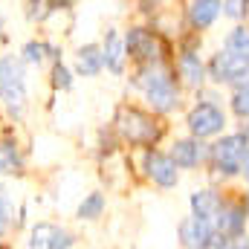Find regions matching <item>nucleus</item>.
I'll return each mask as SVG.
<instances>
[{"label":"nucleus","instance_id":"1","mask_svg":"<svg viewBox=\"0 0 249 249\" xmlns=\"http://www.w3.org/2000/svg\"><path fill=\"white\" fill-rule=\"evenodd\" d=\"M130 84L145 96L151 113L157 116H168L180 107V84H177V72L165 61L157 64H142L133 70Z\"/></svg>","mask_w":249,"mask_h":249},{"label":"nucleus","instance_id":"2","mask_svg":"<svg viewBox=\"0 0 249 249\" xmlns=\"http://www.w3.org/2000/svg\"><path fill=\"white\" fill-rule=\"evenodd\" d=\"M26 64L15 53L0 55V105L12 122H20L29 110V75Z\"/></svg>","mask_w":249,"mask_h":249},{"label":"nucleus","instance_id":"3","mask_svg":"<svg viewBox=\"0 0 249 249\" xmlns=\"http://www.w3.org/2000/svg\"><path fill=\"white\" fill-rule=\"evenodd\" d=\"M113 124H116V133L122 136L124 145H133V148H154L165 130L157 119V113H148L133 105H122L116 110Z\"/></svg>","mask_w":249,"mask_h":249},{"label":"nucleus","instance_id":"4","mask_svg":"<svg viewBox=\"0 0 249 249\" xmlns=\"http://www.w3.org/2000/svg\"><path fill=\"white\" fill-rule=\"evenodd\" d=\"M122 38H124L127 61H133L136 67L165 61V47H162V41H160L157 32H151V29H145V26H130Z\"/></svg>","mask_w":249,"mask_h":249},{"label":"nucleus","instance_id":"5","mask_svg":"<svg viewBox=\"0 0 249 249\" xmlns=\"http://www.w3.org/2000/svg\"><path fill=\"white\" fill-rule=\"evenodd\" d=\"M247 151H249V136L247 133H232V136H223L220 142H214L209 157H212V165H214L217 174L232 177V174L241 171Z\"/></svg>","mask_w":249,"mask_h":249},{"label":"nucleus","instance_id":"6","mask_svg":"<svg viewBox=\"0 0 249 249\" xmlns=\"http://www.w3.org/2000/svg\"><path fill=\"white\" fill-rule=\"evenodd\" d=\"M75 235L55 220H35L26 229V249H72Z\"/></svg>","mask_w":249,"mask_h":249},{"label":"nucleus","instance_id":"7","mask_svg":"<svg viewBox=\"0 0 249 249\" xmlns=\"http://www.w3.org/2000/svg\"><path fill=\"white\" fill-rule=\"evenodd\" d=\"M206 72L217 81V84H247L249 78V55H238V53H232V50H223V53H217L209 67H206Z\"/></svg>","mask_w":249,"mask_h":249},{"label":"nucleus","instance_id":"8","mask_svg":"<svg viewBox=\"0 0 249 249\" xmlns=\"http://www.w3.org/2000/svg\"><path fill=\"white\" fill-rule=\"evenodd\" d=\"M23 174H26V151L12 122L0 130V177H23Z\"/></svg>","mask_w":249,"mask_h":249},{"label":"nucleus","instance_id":"9","mask_svg":"<svg viewBox=\"0 0 249 249\" xmlns=\"http://www.w3.org/2000/svg\"><path fill=\"white\" fill-rule=\"evenodd\" d=\"M188 130H191V136L194 139H212V136H217L220 130H223V124H226V116H223V110L217 107V105H212V102H200V105H194L191 110H188Z\"/></svg>","mask_w":249,"mask_h":249},{"label":"nucleus","instance_id":"10","mask_svg":"<svg viewBox=\"0 0 249 249\" xmlns=\"http://www.w3.org/2000/svg\"><path fill=\"white\" fill-rule=\"evenodd\" d=\"M142 168H145V177L160 188H174L180 183V168L174 165V160L157 148H145L142 154Z\"/></svg>","mask_w":249,"mask_h":249},{"label":"nucleus","instance_id":"11","mask_svg":"<svg viewBox=\"0 0 249 249\" xmlns=\"http://www.w3.org/2000/svg\"><path fill=\"white\" fill-rule=\"evenodd\" d=\"M214 241V223L203 217H186L180 223V244L186 249H212Z\"/></svg>","mask_w":249,"mask_h":249},{"label":"nucleus","instance_id":"12","mask_svg":"<svg viewBox=\"0 0 249 249\" xmlns=\"http://www.w3.org/2000/svg\"><path fill=\"white\" fill-rule=\"evenodd\" d=\"M99 47H102V61H105V70H107V72H113V75H122L124 64H127V53H124V38L119 35V29H107Z\"/></svg>","mask_w":249,"mask_h":249},{"label":"nucleus","instance_id":"13","mask_svg":"<svg viewBox=\"0 0 249 249\" xmlns=\"http://www.w3.org/2000/svg\"><path fill=\"white\" fill-rule=\"evenodd\" d=\"M244 226H247V209H241L235 203H223V209L214 217V232L235 241V238L244 235Z\"/></svg>","mask_w":249,"mask_h":249},{"label":"nucleus","instance_id":"14","mask_svg":"<svg viewBox=\"0 0 249 249\" xmlns=\"http://www.w3.org/2000/svg\"><path fill=\"white\" fill-rule=\"evenodd\" d=\"M105 61H102V47L99 44H81L72 55V72L81 78H96L102 75Z\"/></svg>","mask_w":249,"mask_h":249},{"label":"nucleus","instance_id":"15","mask_svg":"<svg viewBox=\"0 0 249 249\" xmlns=\"http://www.w3.org/2000/svg\"><path fill=\"white\" fill-rule=\"evenodd\" d=\"M168 157L174 160V165H177V168H197V165L203 162L206 151H203L200 139H194V136H191V139H174V145H171Z\"/></svg>","mask_w":249,"mask_h":249},{"label":"nucleus","instance_id":"16","mask_svg":"<svg viewBox=\"0 0 249 249\" xmlns=\"http://www.w3.org/2000/svg\"><path fill=\"white\" fill-rule=\"evenodd\" d=\"M177 75H180V81L188 84V87H200L203 81H206V64L200 61V55L194 53V50H183L180 53V58H177V70H174Z\"/></svg>","mask_w":249,"mask_h":249},{"label":"nucleus","instance_id":"17","mask_svg":"<svg viewBox=\"0 0 249 249\" xmlns=\"http://www.w3.org/2000/svg\"><path fill=\"white\" fill-rule=\"evenodd\" d=\"M223 209V200L214 188H203V191H194L191 194V214L194 217H203V220H212L217 217V212Z\"/></svg>","mask_w":249,"mask_h":249},{"label":"nucleus","instance_id":"18","mask_svg":"<svg viewBox=\"0 0 249 249\" xmlns=\"http://www.w3.org/2000/svg\"><path fill=\"white\" fill-rule=\"evenodd\" d=\"M50 47H53V41H47V38H29V41H23V44H20L18 58L26 64V67L41 70V67H47V64H50Z\"/></svg>","mask_w":249,"mask_h":249},{"label":"nucleus","instance_id":"19","mask_svg":"<svg viewBox=\"0 0 249 249\" xmlns=\"http://www.w3.org/2000/svg\"><path fill=\"white\" fill-rule=\"evenodd\" d=\"M220 9H223L220 0H191V6H188V23L194 29H209L217 20Z\"/></svg>","mask_w":249,"mask_h":249},{"label":"nucleus","instance_id":"20","mask_svg":"<svg viewBox=\"0 0 249 249\" xmlns=\"http://www.w3.org/2000/svg\"><path fill=\"white\" fill-rule=\"evenodd\" d=\"M105 209H107V197H105L102 191H90V194H84L81 203L75 206V217L93 223V220H99V217L105 214Z\"/></svg>","mask_w":249,"mask_h":249},{"label":"nucleus","instance_id":"21","mask_svg":"<svg viewBox=\"0 0 249 249\" xmlns=\"http://www.w3.org/2000/svg\"><path fill=\"white\" fill-rule=\"evenodd\" d=\"M55 12V0H23V18L32 23V26H41L47 23Z\"/></svg>","mask_w":249,"mask_h":249},{"label":"nucleus","instance_id":"22","mask_svg":"<svg viewBox=\"0 0 249 249\" xmlns=\"http://www.w3.org/2000/svg\"><path fill=\"white\" fill-rule=\"evenodd\" d=\"M72 84H75V72H72L70 64L64 61L50 64V87H53V93H70Z\"/></svg>","mask_w":249,"mask_h":249},{"label":"nucleus","instance_id":"23","mask_svg":"<svg viewBox=\"0 0 249 249\" xmlns=\"http://www.w3.org/2000/svg\"><path fill=\"white\" fill-rule=\"evenodd\" d=\"M12 223H15V197L12 191L0 183V226L6 232H12Z\"/></svg>","mask_w":249,"mask_h":249},{"label":"nucleus","instance_id":"24","mask_svg":"<svg viewBox=\"0 0 249 249\" xmlns=\"http://www.w3.org/2000/svg\"><path fill=\"white\" fill-rule=\"evenodd\" d=\"M226 50H232L238 55H249V29H244V26L232 29L226 38Z\"/></svg>","mask_w":249,"mask_h":249},{"label":"nucleus","instance_id":"25","mask_svg":"<svg viewBox=\"0 0 249 249\" xmlns=\"http://www.w3.org/2000/svg\"><path fill=\"white\" fill-rule=\"evenodd\" d=\"M232 107H235V113H238V116H249V81H247V84H241V87L235 90Z\"/></svg>","mask_w":249,"mask_h":249},{"label":"nucleus","instance_id":"26","mask_svg":"<svg viewBox=\"0 0 249 249\" xmlns=\"http://www.w3.org/2000/svg\"><path fill=\"white\" fill-rule=\"evenodd\" d=\"M223 9H226V15H229V18H235V20H238V18H244V15H247V0H226V3H223Z\"/></svg>","mask_w":249,"mask_h":249},{"label":"nucleus","instance_id":"27","mask_svg":"<svg viewBox=\"0 0 249 249\" xmlns=\"http://www.w3.org/2000/svg\"><path fill=\"white\" fill-rule=\"evenodd\" d=\"M226 249H249V241L247 238H235V241H229V247Z\"/></svg>","mask_w":249,"mask_h":249},{"label":"nucleus","instance_id":"28","mask_svg":"<svg viewBox=\"0 0 249 249\" xmlns=\"http://www.w3.org/2000/svg\"><path fill=\"white\" fill-rule=\"evenodd\" d=\"M6 41H9V35H6V18L0 12V44H6Z\"/></svg>","mask_w":249,"mask_h":249},{"label":"nucleus","instance_id":"29","mask_svg":"<svg viewBox=\"0 0 249 249\" xmlns=\"http://www.w3.org/2000/svg\"><path fill=\"white\" fill-rule=\"evenodd\" d=\"M241 171L247 174V180H249V151H247V157H244V165H241Z\"/></svg>","mask_w":249,"mask_h":249},{"label":"nucleus","instance_id":"30","mask_svg":"<svg viewBox=\"0 0 249 249\" xmlns=\"http://www.w3.org/2000/svg\"><path fill=\"white\" fill-rule=\"evenodd\" d=\"M6 235H9V232H6V229H3V226H0V244H3V241H6Z\"/></svg>","mask_w":249,"mask_h":249},{"label":"nucleus","instance_id":"31","mask_svg":"<svg viewBox=\"0 0 249 249\" xmlns=\"http://www.w3.org/2000/svg\"><path fill=\"white\" fill-rule=\"evenodd\" d=\"M247 209H249V197H247Z\"/></svg>","mask_w":249,"mask_h":249}]
</instances>
